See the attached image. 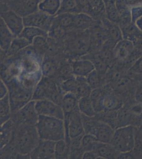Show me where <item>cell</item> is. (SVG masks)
<instances>
[{
    "mask_svg": "<svg viewBox=\"0 0 142 159\" xmlns=\"http://www.w3.org/2000/svg\"><path fill=\"white\" fill-rule=\"evenodd\" d=\"M1 80L9 87H20L34 92L43 77L41 61L28 56L2 66Z\"/></svg>",
    "mask_w": 142,
    "mask_h": 159,
    "instance_id": "obj_1",
    "label": "cell"
},
{
    "mask_svg": "<svg viewBox=\"0 0 142 159\" xmlns=\"http://www.w3.org/2000/svg\"><path fill=\"white\" fill-rule=\"evenodd\" d=\"M40 140L35 125L27 123L16 124L11 141L19 153V157H30V154Z\"/></svg>",
    "mask_w": 142,
    "mask_h": 159,
    "instance_id": "obj_2",
    "label": "cell"
},
{
    "mask_svg": "<svg viewBox=\"0 0 142 159\" xmlns=\"http://www.w3.org/2000/svg\"><path fill=\"white\" fill-rule=\"evenodd\" d=\"M36 127L40 139L54 142L65 139L64 120L39 115Z\"/></svg>",
    "mask_w": 142,
    "mask_h": 159,
    "instance_id": "obj_3",
    "label": "cell"
},
{
    "mask_svg": "<svg viewBox=\"0 0 142 159\" xmlns=\"http://www.w3.org/2000/svg\"><path fill=\"white\" fill-rule=\"evenodd\" d=\"M135 129L133 125L116 129L110 143L119 153L131 152L135 148Z\"/></svg>",
    "mask_w": 142,
    "mask_h": 159,
    "instance_id": "obj_4",
    "label": "cell"
},
{
    "mask_svg": "<svg viewBox=\"0 0 142 159\" xmlns=\"http://www.w3.org/2000/svg\"><path fill=\"white\" fill-rule=\"evenodd\" d=\"M62 99L56 82L52 78L44 76L35 87L31 100H49L60 105Z\"/></svg>",
    "mask_w": 142,
    "mask_h": 159,
    "instance_id": "obj_5",
    "label": "cell"
},
{
    "mask_svg": "<svg viewBox=\"0 0 142 159\" xmlns=\"http://www.w3.org/2000/svg\"><path fill=\"white\" fill-rule=\"evenodd\" d=\"M65 141L70 145L71 139L85 134L82 114L78 106L69 115L64 116Z\"/></svg>",
    "mask_w": 142,
    "mask_h": 159,
    "instance_id": "obj_6",
    "label": "cell"
},
{
    "mask_svg": "<svg viewBox=\"0 0 142 159\" xmlns=\"http://www.w3.org/2000/svg\"><path fill=\"white\" fill-rule=\"evenodd\" d=\"M38 118L39 115L36 109V101L31 100L18 111L13 114L11 119L16 124L24 123L36 126Z\"/></svg>",
    "mask_w": 142,
    "mask_h": 159,
    "instance_id": "obj_7",
    "label": "cell"
},
{
    "mask_svg": "<svg viewBox=\"0 0 142 159\" xmlns=\"http://www.w3.org/2000/svg\"><path fill=\"white\" fill-rule=\"evenodd\" d=\"M25 27H34L48 32L52 27L54 18L52 16L38 11L24 18Z\"/></svg>",
    "mask_w": 142,
    "mask_h": 159,
    "instance_id": "obj_8",
    "label": "cell"
},
{
    "mask_svg": "<svg viewBox=\"0 0 142 159\" xmlns=\"http://www.w3.org/2000/svg\"><path fill=\"white\" fill-rule=\"evenodd\" d=\"M40 0H10L7 7L23 18L38 11Z\"/></svg>",
    "mask_w": 142,
    "mask_h": 159,
    "instance_id": "obj_9",
    "label": "cell"
},
{
    "mask_svg": "<svg viewBox=\"0 0 142 159\" xmlns=\"http://www.w3.org/2000/svg\"><path fill=\"white\" fill-rule=\"evenodd\" d=\"M36 109L39 116H48L64 120V114L61 105L49 100L36 101Z\"/></svg>",
    "mask_w": 142,
    "mask_h": 159,
    "instance_id": "obj_10",
    "label": "cell"
},
{
    "mask_svg": "<svg viewBox=\"0 0 142 159\" xmlns=\"http://www.w3.org/2000/svg\"><path fill=\"white\" fill-rule=\"evenodd\" d=\"M1 18L3 20L15 37L19 36L25 28L24 19L11 10L2 11Z\"/></svg>",
    "mask_w": 142,
    "mask_h": 159,
    "instance_id": "obj_11",
    "label": "cell"
},
{
    "mask_svg": "<svg viewBox=\"0 0 142 159\" xmlns=\"http://www.w3.org/2000/svg\"><path fill=\"white\" fill-rule=\"evenodd\" d=\"M56 142L40 139L37 146L30 154V159H55Z\"/></svg>",
    "mask_w": 142,
    "mask_h": 159,
    "instance_id": "obj_12",
    "label": "cell"
},
{
    "mask_svg": "<svg viewBox=\"0 0 142 159\" xmlns=\"http://www.w3.org/2000/svg\"><path fill=\"white\" fill-rule=\"evenodd\" d=\"M90 36V49L96 50L101 48L107 40L108 36L106 29L101 24H97L89 30Z\"/></svg>",
    "mask_w": 142,
    "mask_h": 159,
    "instance_id": "obj_13",
    "label": "cell"
},
{
    "mask_svg": "<svg viewBox=\"0 0 142 159\" xmlns=\"http://www.w3.org/2000/svg\"><path fill=\"white\" fill-rule=\"evenodd\" d=\"M134 49V43L129 40H121L116 44L113 50L114 57L121 61L128 60Z\"/></svg>",
    "mask_w": 142,
    "mask_h": 159,
    "instance_id": "obj_14",
    "label": "cell"
},
{
    "mask_svg": "<svg viewBox=\"0 0 142 159\" xmlns=\"http://www.w3.org/2000/svg\"><path fill=\"white\" fill-rule=\"evenodd\" d=\"M95 70V66L92 61L85 58L76 61L72 66V73L74 76L77 77L86 78Z\"/></svg>",
    "mask_w": 142,
    "mask_h": 159,
    "instance_id": "obj_15",
    "label": "cell"
},
{
    "mask_svg": "<svg viewBox=\"0 0 142 159\" xmlns=\"http://www.w3.org/2000/svg\"><path fill=\"white\" fill-rule=\"evenodd\" d=\"M94 19L106 16V6L103 0H86L85 12Z\"/></svg>",
    "mask_w": 142,
    "mask_h": 159,
    "instance_id": "obj_16",
    "label": "cell"
},
{
    "mask_svg": "<svg viewBox=\"0 0 142 159\" xmlns=\"http://www.w3.org/2000/svg\"><path fill=\"white\" fill-rule=\"evenodd\" d=\"M101 23L106 29L108 40L116 44L118 42L124 39L122 30L118 24L110 21L106 17L103 18Z\"/></svg>",
    "mask_w": 142,
    "mask_h": 159,
    "instance_id": "obj_17",
    "label": "cell"
},
{
    "mask_svg": "<svg viewBox=\"0 0 142 159\" xmlns=\"http://www.w3.org/2000/svg\"><path fill=\"white\" fill-rule=\"evenodd\" d=\"M94 151L97 154L99 159H117L119 152L111 143L98 142Z\"/></svg>",
    "mask_w": 142,
    "mask_h": 159,
    "instance_id": "obj_18",
    "label": "cell"
},
{
    "mask_svg": "<svg viewBox=\"0 0 142 159\" xmlns=\"http://www.w3.org/2000/svg\"><path fill=\"white\" fill-rule=\"evenodd\" d=\"M115 131V129L111 126L100 120L94 135L100 142L110 143Z\"/></svg>",
    "mask_w": 142,
    "mask_h": 159,
    "instance_id": "obj_19",
    "label": "cell"
},
{
    "mask_svg": "<svg viewBox=\"0 0 142 159\" xmlns=\"http://www.w3.org/2000/svg\"><path fill=\"white\" fill-rule=\"evenodd\" d=\"M122 106L121 100L113 92L109 89L103 88V111L118 110Z\"/></svg>",
    "mask_w": 142,
    "mask_h": 159,
    "instance_id": "obj_20",
    "label": "cell"
},
{
    "mask_svg": "<svg viewBox=\"0 0 142 159\" xmlns=\"http://www.w3.org/2000/svg\"><path fill=\"white\" fill-rule=\"evenodd\" d=\"M97 24L95 19L86 13H77L75 14L73 29L88 30Z\"/></svg>",
    "mask_w": 142,
    "mask_h": 159,
    "instance_id": "obj_21",
    "label": "cell"
},
{
    "mask_svg": "<svg viewBox=\"0 0 142 159\" xmlns=\"http://www.w3.org/2000/svg\"><path fill=\"white\" fill-rule=\"evenodd\" d=\"M84 33L76 37L71 43V48L76 53H82L90 49L89 32Z\"/></svg>",
    "mask_w": 142,
    "mask_h": 159,
    "instance_id": "obj_22",
    "label": "cell"
},
{
    "mask_svg": "<svg viewBox=\"0 0 142 159\" xmlns=\"http://www.w3.org/2000/svg\"><path fill=\"white\" fill-rule=\"evenodd\" d=\"M0 33H1V49L3 52H7L13 39L15 38L12 33L9 30L5 22L1 18L0 22Z\"/></svg>",
    "mask_w": 142,
    "mask_h": 159,
    "instance_id": "obj_23",
    "label": "cell"
},
{
    "mask_svg": "<svg viewBox=\"0 0 142 159\" xmlns=\"http://www.w3.org/2000/svg\"><path fill=\"white\" fill-rule=\"evenodd\" d=\"M15 126L16 124L11 118L1 125V148L5 147L11 141Z\"/></svg>",
    "mask_w": 142,
    "mask_h": 159,
    "instance_id": "obj_24",
    "label": "cell"
},
{
    "mask_svg": "<svg viewBox=\"0 0 142 159\" xmlns=\"http://www.w3.org/2000/svg\"><path fill=\"white\" fill-rule=\"evenodd\" d=\"M61 4V0H42L39 4L38 10L50 16H56Z\"/></svg>",
    "mask_w": 142,
    "mask_h": 159,
    "instance_id": "obj_25",
    "label": "cell"
},
{
    "mask_svg": "<svg viewBox=\"0 0 142 159\" xmlns=\"http://www.w3.org/2000/svg\"><path fill=\"white\" fill-rule=\"evenodd\" d=\"M79 100L74 94L67 92L64 94L62 99L61 106L64 116L69 115L78 106Z\"/></svg>",
    "mask_w": 142,
    "mask_h": 159,
    "instance_id": "obj_26",
    "label": "cell"
},
{
    "mask_svg": "<svg viewBox=\"0 0 142 159\" xmlns=\"http://www.w3.org/2000/svg\"><path fill=\"white\" fill-rule=\"evenodd\" d=\"M136 116L130 110L128 106H122L118 110L117 115V128L131 125Z\"/></svg>",
    "mask_w": 142,
    "mask_h": 159,
    "instance_id": "obj_27",
    "label": "cell"
},
{
    "mask_svg": "<svg viewBox=\"0 0 142 159\" xmlns=\"http://www.w3.org/2000/svg\"><path fill=\"white\" fill-rule=\"evenodd\" d=\"M74 13H62L56 16L53 22L64 30H67L74 27Z\"/></svg>",
    "mask_w": 142,
    "mask_h": 159,
    "instance_id": "obj_28",
    "label": "cell"
},
{
    "mask_svg": "<svg viewBox=\"0 0 142 159\" xmlns=\"http://www.w3.org/2000/svg\"><path fill=\"white\" fill-rule=\"evenodd\" d=\"M31 45V43L30 42L25 38L21 37H15L7 52V56L15 55L19 52L25 49L27 47H29Z\"/></svg>",
    "mask_w": 142,
    "mask_h": 159,
    "instance_id": "obj_29",
    "label": "cell"
},
{
    "mask_svg": "<svg viewBox=\"0 0 142 159\" xmlns=\"http://www.w3.org/2000/svg\"><path fill=\"white\" fill-rule=\"evenodd\" d=\"M1 125L11 119L12 113L11 111V104L9 94H7L3 98H1Z\"/></svg>",
    "mask_w": 142,
    "mask_h": 159,
    "instance_id": "obj_30",
    "label": "cell"
},
{
    "mask_svg": "<svg viewBox=\"0 0 142 159\" xmlns=\"http://www.w3.org/2000/svg\"><path fill=\"white\" fill-rule=\"evenodd\" d=\"M47 35L48 32L43 29L34 27H25L19 37L25 38L33 43V40L36 37L39 36L47 37Z\"/></svg>",
    "mask_w": 142,
    "mask_h": 159,
    "instance_id": "obj_31",
    "label": "cell"
},
{
    "mask_svg": "<svg viewBox=\"0 0 142 159\" xmlns=\"http://www.w3.org/2000/svg\"><path fill=\"white\" fill-rule=\"evenodd\" d=\"M117 115L118 110H109L97 113L95 116L101 121L107 123L116 129L117 128Z\"/></svg>",
    "mask_w": 142,
    "mask_h": 159,
    "instance_id": "obj_32",
    "label": "cell"
},
{
    "mask_svg": "<svg viewBox=\"0 0 142 159\" xmlns=\"http://www.w3.org/2000/svg\"><path fill=\"white\" fill-rule=\"evenodd\" d=\"M78 108L81 114L89 117H94L96 115L90 96L85 97L79 99Z\"/></svg>",
    "mask_w": 142,
    "mask_h": 159,
    "instance_id": "obj_33",
    "label": "cell"
},
{
    "mask_svg": "<svg viewBox=\"0 0 142 159\" xmlns=\"http://www.w3.org/2000/svg\"><path fill=\"white\" fill-rule=\"evenodd\" d=\"M70 157V145L65 139L56 142L55 148V159H65Z\"/></svg>",
    "mask_w": 142,
    "mask_h": 159,
    "instance_id": "obj_34",
    "label": "cell"
},
{
    "mask_svg": "<svg viewBox=\"0 0 142 159\" xmlns=\"http://www.w3.org/2000/svg\"><path fill=\"white\" fill-rule=\"evenodd\" d=\"M103 88L101 87L97 89H92L90 95L94 109L96 113H99L103 111Z\"/></svg>",
    "mask_w": 142,
    "mask_h": 159,
    "instance_id": "obj_35",
    "label": "cell"
},
{
    "mask_svg": "<svg viewBox=\"0 0 142 159\" xmlns=\"http://www.w3.org/2000/svg\"><path fill=\"white\" fill-rule=\"evenodd\" d=\"M82 117L85 133L92 134L94 135L100 120L95 116L89 117L83 114H82Z\"/></svg>",
    "mask_w": 142,
    "mask_h": 159,
    "instance_id": "obj_36",
    "label": "cell"
},
{
    "mask_svg": "<svg viewBox=\"0 0 142 159\" xmlns=\"http://www.w3.org/2000/svg\"><path fill=\"white\" fill-rule=\"evenodd\" d=\"M77 13H80V11L76 0H61L60 9L57 15L62 13L76 14Z\"/></svg>",
    "mask_w": 142,
    "mask_h": 159,
    "instance_id": "obj_37",
    "label": "cell"
},
{
    "mask_svg": "<svg viewBox=\"0 0 142 159\" xmlns=\"http://www.w3.org/2000/svg\"><path fill=\"white\" fill-rule=\"evenodd\" d=\"M98 142V141L95 138V136L92 134L85 133L82 136L81 140L82 148L85 151V152L94 151Z\"/></svg>",
    "mask_w": 142,
    "mask_h": 159,
    "instance_id": "obj_38",
    "label": "cell"
},
{
    "mask_svg": "<svg viewBox=\"0 0 142 159\" xmlns=\"http://www.w3.org/2000/svg\"><path fill=\"white\" fill-rule=\"evenodd\" d=\"M102 76L103 75L95 70L86 76V81L92 89H97L101 87Z\"/></svg>",
    "mask_w": 142,
    "mask_h": 159,
    "instance_id": "obj_39",
    "label": "cell"
},
{
    "mask_svg": "<svg viewBox=\"0 0 142 159\" xmlns=\"http://www.w3.org/2000/svg\"><path fill=\"white\" fill-rule=\"evenodd\" d=\"M130 70L134 74L142 76V56L139 57L134 62L130 67Z\"/></svg>",
    "mask_w": 142,
    "mask_h": 159,
    "instance_id": "obj_40",
    "label": "cell"
},
{
    "mask_svg": "<svg viewBox=\"0 0 142 159\" xmlns=\"http://www.w3.org/2000/svg\"><path fill=\"white\" fill-rule=\"evenodd\" d=\"M131 21L135 24L137 20L142 17V6L132 7L131 9Z\"/></svg>",
    "mask_w": 142,
    "mask_h": 159,
    "instance_id": "obj_41",
    "label": "cell"
},
{
    "mask_svg": "<svg viewBox=\"0 0 142 159\" xmlns=\"http://www.w3.org/2000/svg\"><path fill=\"white\" fill-rule=\"evenodd\" d=\"M135 145H137L139 150L142 151V127L135 129Z\"/></svg>",
    "mask_w": 142,
    "mask_h": 159,
    "instance_id": "obj_42",
    "label": "cell"
},
{
    "mask_svg": "<svg viewBox=\"0 0 142 159\" xmlns=\"http://www.w3.org/2000/svg\"><path fill=\"white\" fill-rule=\"evenodd\" d=\"M135 99L136 101L142 103V81L137 88L135 93Z\"/></svg>",
    "mask_w": 142,
    "mask_h": 159,
    "instance_id": "obj_43",
    "label": "cell"
},
{
    "mask_svg": "<svg viewBox=\"0 0 142 159\" xmlns=\"http://www.w3.org/2000/svg\"><path fill=\"white\" fill-rule=\"evenodd\" d=\"M0 98H3L4 97L9 93V90L7 88V85L6 83L4 82L1 79V83H0Z\"/></svg>",
    "mask_w": 142,
    "mask_h": 159,
    "instance_id": "obj_44",
    "label": "cell"
},
{
    "mask_svg": "<svg viewBox=\"0 0 142 159\" xmlns=\"http://www.w3.org/2000/svg\"><path fill=\"white\" fill-rule=\"evenodd\" d=\"M83 159H99L97 154L94 151H85L82 156Z\"/></svg>",
    "mask_w": 142,
    "mask_h": 159,
    "instance_id": "obj_45",
    "label": "cell"
},
{
    "mask_svg": "<svg viewBox=\"0 0 142 159\" xmlns=\"http://www.w3.org/2000/svg\"><path fill=\"white\" fill-rule=\"evenodd\" d=\"M80 12H85L86 8V0H76Z\"/></svg>",
    "mask_w": 142,
    "mask_h": 159,
    "instance_id": "obj_46",
    "label": "cell"
},
{
    "mask_svg": "<svg viewBox=\"0 0 142 159\" xmlns=\"http://www.w3.org/2000/svg\"><path fill=\"white\" fill-rule=\"evenodd\" d=\"M128 6H142V0H123Z\"/></svg>",
    "mask_w": 142,
    "mask_h": 159,
    "instance_id": "obj_47",
    "label": "cell"
},
{
    "mask_svg": "<svg viewBox=\"0 0 142 159\" xmlns=\"http://www.w3.org/2000/svg\"><path fill=\"white\" fill-rule=\"evenodd\" d=\"M135 24L137 28L142 33V17L139 19V20H137Z\"/></svg>",
    "mask_w": 142,
    "mask_h": 159,
    "instance_id": "obj_48",
    "label": "cell"
}]
</instances>
